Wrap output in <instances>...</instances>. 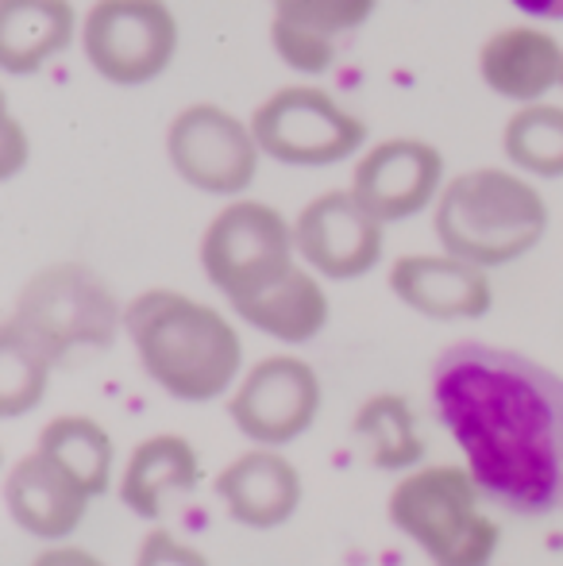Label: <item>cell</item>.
Segmentation results:
<instances>
[{
  "mask_svg": "<svg viewBox=\"0 0 563 566\" xmlns=\"http://www.w3.org/2000/svg\"><path fill=\"white\" fill-rule=\"evenodd\" d=\"M432 409L490 501L518 516L563 505V378L490 343H451L428 374Z\"/></svg>",
  "mask_w": 563,
  "mask_h": 566,
  "instance_id": "obj_1",
  "label": "cell"
},
{
  "mask_svg": "<svg viewBox=\"0 0 563 566\" xmlns=\"http://www.w3.org/2000/svg\"><path fill=\"white\" fill-rule=\"evenodd\" d=\"M136 358L166 397L205 405L243 378V339L220 308L178 290H143L124 305Z\"/></svg>",
  "mask_w": 563,
  "mask_h": 566,
  "instance_id": "obj_2",
  "label": "cell"
},
{
  "mask_svg": "<svg viewBox=\"0 0 563 566\" xmlns=\"http://www.w3.org/2000/svg\"><path fill=\"white\" fill-rule=\"evenodd\" d=\"M432 228L448 254L498 270L525 259L541 243L549 231V205L525 174L479 166L444 186Z\"/></svg>",
  "mask_w": 563,
  "mask_h": 566,
  "instance_id": "obj_3",
  "label": "cell"
},
{
  "mask_svg": "<svg viewBox=\"0 0 563 566\" xmlns=\"http://www.w3.org/2000/svg\"><path fill=\"white\" fill-rule=\"evenodd\" d=\"M482 501L487 493L471 470L440 462L402 474L386 497V516L432 566H490L502 528Z\"/></svg>",
  "mask_w": 563,
  "mask_h": 566,
  "instance_id": "obj_4",
  "label": "cell"
},
{
  "mask_svg": "<svg viewBox=\"0 0 563 566\" xmlns=\"http://www.w3.org/2000/svg\"><path fill=\"white\" fill-rule=\"evenodd\" d=\"M8 321L20 324L59 363L70 350L113 347L124 332V305L93 266L51 262L20 285Z\"/></svg>",
  "mask_w": 563,
  "mask_h": 566,
  "instance_id": "obj_5",
  "label": "cell"
},
{
  "mask_svg": "<svg viewBox=\"0 0 563 566\" xmlns=\"http://www.w3.org/2000/svg\"><path fill=\"white\" fill-rule=\"evenodd\" d=\"M298 262L293 224L274 205L251 197L228 201L201 235V270L228 305L256 297Z\"/></svg>",
  "mask_w": 563,
  "mask_h": 566,
  "instance_id": "obj_6",
  "label": "cell"
},
{
  "mask_svg": "<svg viewBox=\"0 0 563 566\" xmlns=\"http://www.w3.org/2000/svg\"><path fill=\"white\" fill-rule=\"evenodd\" d=\"M259 150L282 166L321 170L367 147V124L321 85H282L251 113Z\"/></svg>",
  "mask_w": 563,
  "mask_h": 566,
  "instance_id": "obj_7",
  "label": "cell"
},
{
  "mask_svg": "<svg viewBox=\"0 0 563 566\" xmlns=\"http://www.w3.org/2000/svg\"><path fill=\"white\" fill-rule=\"evenodd\" d=\"M178 46L181 28L166 0H93L82 15L85 62L116 90H139L163 77Z\"/></svg>",
  "mask_w": 563,
  "mask_h": 566,
  "instance_id": "obj_8",
  "label": "cell"
},
{
  "mask_svg": "<svg viewBox=\"0 0 563 566\" xmlns=\"http://www.w3.org/2000/svg\"><path fill=\"white\" fill-rule=\"evenodd\" d=\"M166 155L186 186L212 197H240L256 181L263 150L251 119H240L212 101H197L170 119Z\"/></svg>",
  "mask_w": 563,
  "mask_h": 566,
  "instance_id": "obj_9",
  "label": "cell"
},
{
  "mask_svg": "<svg viewBox=\"0 0 563 566\" xmlns=\"http://www.w3.org/2000/svg\"><path fill=\"white\" fill-rule=\"evenodd\" d=\"M321 374L298 355H267L228 394V417L256 448H285L321 417Z\"/></svg>",
  "mask_w": 563,
  "mask_h": 566,
  "instance_id": "obj_10",
  "label": "cell"
},
{
  "mask_svg": "<svg viewBox=\"0 0 563 566\" xmlns=\"http://www.w3.org/2000/svg\"><path fill=\"white\" fill-rule=\"evenodd\" d=\"M298 259L329 282H355L383 262L386 224L371 217L352 189L313 197L293 220Z\"/></svg>",
  "mask_w": 563,
  "mask_h": 566,
  "instance_id": "obj_11",
  "label": "cell"
},
{
  "mask_svg": "<svg viewBox=\"0 0 563 566\" xmlns=\"http://www.w3.org/2000/svg\"><path fill=\"white\" fill-rule=\"evenodd\" d=\"M444 155L425 139L398 135L363 150L352 174V193L383 224L414 220L444 193Z\"/></svg>",
  "mask_w": 563,
  "mask_h": 566,
  "instance_id": "obj_12",
  "label": "cell"
},
{
  "mask_svg": "<svg viewBox=\"0 0 563 566\" xmlns=\"http://www.w3.org/2000/svg\"><path fill=\"white\" fill-rule=\"evenodd\" d=\"M4 501L15 528L43 544H62L82 528L93 493L59 459L35 448L8 470Z\"/></svg>",
  "mask_w": 563,
  "mask_h": 566,
  "instance_id": "obj_13",
  "label": "cell"
},
{
  "mask_svg": "<svg viewBox=\"0 0 563 566\" xmlns=\"http://www.w3.org/2000/svg\"><path fill=\"white\" fill-rule=\"evenodd\" d=\"M390 293L428 321H482L494 308V285L482 266L456 254H402L390 266Z\"/></svg>",
  "mask_w": 563,
  "mask_h": 566,
  "instance_id": "obj_14",
  "label": "cell"
},
{
  "mask_svg": "<svg viewBox=\"0 0 563 566\" xmlns=\"http://www.w3.org/2000/svg\"><path fill=\"white\" fill-rule=\"evenodd\" d=\"M271 46L305 77L329 74L347 35L375 15L378 0H271Z\"/></svg>",
  "mask_w": 563,
  "mask_h": 566,
  "instance_id": "obj_15",
  "label": "cell"
},
{
  "mask_svg": "<svg viewBox=\"0 0 563 566\" xmlns=\"http://www.w3.org/2000/svg\"><path fill=\"white\" fill-rule=\"evenodd\" d=\"M479 77L513 105H541L563 85V46L552 31L510 23L479 46Z\"/></svg>",
  "mask_w": 563,
  "mask_h": 566,
  "instance_id": "obj_16",
  "label": "cell"
},
{
  "mask_svg": "<svg viewBox=\"0 0 563 566\" xmlns=\"http://www.w3.org/2000/svg\"><path fill=\"white\" fill-rule=\"evenodd\" d=\"M301 474L279 448H251L217 474V497L243 528L271 532L301 505Z\"/></svg>",
  "mask_w": 563,
  "mask_h": 566,
  "instance_id": "obj_17",
  "label": "cell"
},
{
  "mask_svg": "<svg viewBox=\"0 0 563 566\" xmlns=\"http://www.w3.org/2000/svg\"><path fill=\"white\" fill-rule=\"evenodd\" d=\"M74 39H82V20L70 0H0V70L4 74H39Z\"/></svg>",
  "mask_w": 563,
  "mask_h": 566,
  "instance_id": "obj_18",
  "label": "cell"
},
{
  "mask_svg": "<svg viewBox=\"0 0 563 566\" xmlns=\"http://www.w3.org/2000/svg\"><path fill=\"white\" fill-rule=\"evenodd\" d=\"M232 313L240 316L248 328L298 347V343L321 336L332 316V305L321 285V274H313L305 262H298V266L285 270L279 282L259 290L256 297L232 305Z\"/></svg>",
  "mask_w": 563,
  "mask_h": 566,
  "instance_id": "obj_19",
  "label": "cell"
},
{
  "mask_svg": "<svg viewBox=\"0 0 563 566\" xmlns=\"http://www.w3.org/2000/svg\"><path fill=\"white\" fill-rule=\"evenodd\" d=\"M201 482V454L186 436H147L124 462L121 501L139 521H158L174 493H189Z\"/></svg>",
  "mask_w": 563,
  "mask_h": 566,
  "instance_id": "obj_20",
  "label": "cell"
},
{
  "mask_svg": "<svg viewBox=\"0 0 563 566\" xmlns=\"http://www.w3.org/2000/svg\"><path fill=\"white\" fill-rule=\"evenodd\" d=\"M355 436L367 448V459L378 470H394V474H409L417 462L425 459V440L417 428L414 405L402 394H375L359 405L352 420Z\"/></svg>",
  "mask_w": 563,
  "mask_h": 566,
  "instance_id": "obj_21",
  "label": "cell"
},
{
  "mask_svg": "<svg viewBox=\"0 0 563 566\" xmlns=\"http://www.w3.org/2000/svg\"><path fill=\"white\" fill-rule=\"evenodd\" d=\"M39 448L51 459H59L93 497L108 493L113 485V462L116 448L113 436L105 432V424L82 412H66V417H54L51 424L39 432Z\"/></svg>",
  "mask_w": 563,
  "mask_h": 566,
  "instance_id": "obj_22",
  "label": "cell"
},
{
  "mask_svg": "<svg viewBox=\"0 0 563 566\" xmlns=\"http://www.w3.org/2000/svg\"><path fill=\"white\" fill-rule=\"evenodd\" d=\"M54 366L59 363L20 324H0V417L20 420L31 409H39Z\"/></svg>",
  "mask_w": 563,
  "mask_h": 566,
  "instance_id": "obj_23",
  "label": "cell"
},
{
  "mask_svg": "<svg viewBox=\"0 0 563 566\" xmlns=\"http://www.w3.org/2000/svg\"><path fill=\"white\" fill-rule=\"evenodd\" d=\"M502 150L513 170L525 178H563V108L560 105H521L505 119Z\"/></svg>",
  "mask_w": 563,
  "mask_h": 566,
  "instance_id": "obj_24",
  "label": "cell"
},
{
  "mask_svg": "<svg viewBox=\"0 0 563 566\" xmlns=\"http://www.w3.org/2000/svg\"><path fill=\"white\" fill-rule=\"evenodd\" d=\"M136 566H212V563L194 544L174 536V532L150 528L136 552Z\"/></svg>",
  "mask_w": 563,
  "mask_h": 566,
  "instance_id": "obj_25",
  "label": "cell"
},
{
  "mask_svg": "<svg viewBox=\"0 0 563 566\" xmlns=\"http://www.w3.org/2000/svg\"><path fill=\"white\" fill-rule=\"evenodd\" d=\"M31 143L23 139V127L12 113H4V139H0V178H15L28 163Z\"/></svg>",
  "mask_w": 563,
  "mask_h": 566,
  "instance_id": "obj_26",
  "label": "cell"
},
{
  "mask_svg": "<svg viewBox=\"0 0 563 566\" xmlns=\"http://www.w3.org/2000/svg\"><path fill=\"white\" fill-rule=\"evenodd\" d=\"M31 566H108L101 555L85 552V547H74V544H51L43 555H35Z\"/></svg>",
  "mask_w": 563,
  "mask_h": 566,
  "instance_id": "obj_27",
  "label": "cell"
},
{
  "mask_svg": "<svg viewBox=\"0 0 563 566\" xmlns=\"http://www.w3.org/2000/svg\"><path fill=\"white\" fill-rule=\"evenodd\" d=\"M518 12H525L529 20L560 23L563 20V0H510Z\"/></svg>",
  "mask_w": 563,
  "mask_h": 566,
  "instance_id": "obj_28",
  "label": "cell"
},
{
  "mask_svg": "<svg viewBox=\"0 0 563 566\" xmlns=\"http://www.w3.org/2000/svg\"><path fill=\"white\" fill-rule=\"evenodd\" d=\"M560 90H563V85H560Z\"/></svg>",
  "mask_w": 563,
  "mask_h": 566,
  "instance_id": "obj_29",
  "label": "cell"
}]
</instances>
